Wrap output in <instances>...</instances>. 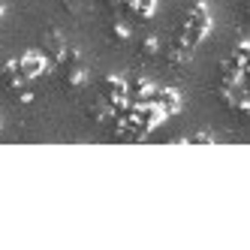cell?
Segmentation results:
<instances>
[{"instance_id": "cell-1", "label": "cell", "mask_w": 250, "mask_h": 250, "mask_svg": "<svg viewBox=\"0 0 250 250\" xmlns=\"http://www.w3.org/2000/svg\"><path fill=\"white\" fill-rule=\"evenodd\" d=\"M211 30V12H208V3L205 0H199V3H193V9L187 12V21L181 27V33H178V40H181L187 48H196Z\"/></svg>"}, {"instance_id": "cell-2", "label": "cell", "mask_w": 250, "mask_h": 250, "mask_svg": "<svg viewBox=\"0 0 250 250\" xmlns=\"http://www.w3.org/2000/svg\"><path fill=\"white\" fill-rule=\"evenodd\" d=\"M45 66H48V58L42 55V51H24V55L19 58V73L30 82V79H37L45 73Z\"/></svg>"}, {"instance_id": "cell-3", "label": "cell", "mask_w": 250, "mask_h": 250, "mask_svg": "<svg viewBox=\"0 0 250 250\" xmlns=\"http://www.w3.org/2000/svg\"><path fill=\"white\" fill-rule=\"evenodd\" d=\"M151 103H154V105H160L166 118L181 112V94H178L175 87H157V91H154V97H151Z\"/></svg>"}, {"instance_id": "cell-4", "label": "cell", "mask_w": 250, "mask_h": 250, "mask_svg": "<svg viewBox=\"0 0 250 250\" xmlns=\"http://www.w3.org/2000/svg\"><path fill=\"white\" fill-rule=\"evenodd\" d=\"M154 91H157V84H154L151 79H145V76L127 79V97H130L133 103H151Z\"/></svg>"}, {"instance_id": "cell-5", "label": "cell", "mask_w": 250, "mask_h": 250, "mask_svg": "<svg viewBox=\"0 0 250 250\" xmlns=\"http://www.w3.org/2000/svg\"><path fill=\"white\" fill-rule=\"evenodd\" d=\"M190 55H193V48H187L181 40L175 37V42L166 48V63L169 66H187L190 63Z\"/></svg>"}, {"instance_id": "cell-6", "label": "cell", "mask_w": 250, "mask_h": 250, "mask_svg": "<svg viewBox=\"0 0 250 250\" xmlns=\"http://www.w3.org/2000/svg\"><path fill=\"white\" fill-rule=\"evenodd\" d=\"M63 69V84L69 87V91H76V87H84V82H87V73H84V66L82 63H73V66H61Z\"/></svg>"}, {"instance_id": "cell-7", "label": "cell", "mask_w": 250, "mask_h": 250, "mask_svg": "<svg viewBox=\"0 0 250 250\" xmlns=\"http://www.w3.org/2000/svg\"><path fill=\"white\" fill-rule=\"evenodd\" d=\"M103 97L105 100H115V97H127V79H121V76H105L103 79Z\"/></svg>"}, {"instance_id": "cell-8", "label": "cell", "mask_w": 250, "mask_h": 250, "mask_svg": "<svg viewBox=\"0 0 250 250\" xmlns=\"http://www.w3.org/2000/svg\"><path fill=\"white\" fill-rule=\"evenodd\" d=\"M63 48H66L63 37H61L58 30H51L48 37H45V48H42V55H45V58H51V61L58 63V61H61V55H63Z\"/></svg>"}, {"instance_id": "cell-9", "label": "cell", "mask_w": 250, "mask_h": 250, "mask_svg": "<svg viewBox=\"0 0 250 250\" xmlns=\"http://www.w3.org/2000/svg\"><path fill=\"white\" fill-rule=\"evenodd\" d=\"M154 12H157V0H136V9H133L136 19L148 21V19H154Z\"/></svg>"}, {"instance_id": "cell-10", "label": "cell", "mask_w": 250, "mask_h": 250, "mask_svg": "<svg viewBox=\"0 0 250 250\" xmlns=\"http://www.w3.org/2000/svg\"><path fill=\"white\" fill-rule=\"evenodd\" d=\"M87 118H91L94 124H109V121H112V115H109V105H105V103H97V105H91V109H87Z\"/></svg>"}, {"instance_id": "cell-11", "label": "cell", "mask_w": 250, "mask_h": 250, "mask_svg": "<svg viewBox=\"0 0 250 250\" xmlns=\"http://www.w3.org/2000/svg\"><path fill=\"white\" fill-rule=\"evenodd\" d=\"M139 55L142 58H157L160 55V42H157V37H145L139 42Z\"/></svg>"}, {"instance_id": "cell-12", "label": "cell", "mask_w": 250, "mask_h": 250, "mask_svg": "<svg viewBox=\"0 0 250 250\" xmlns=\"http://www.w3.org/2000/svg\"><path fill=\"white\" fill-rule=\"evenodd\" d=\"M109 37H112L115 42H127V40H130V27L124 24V21H112V24H109Z\"/></svg>"}, {"instance_id": "cell-13", "label": "cell", "mask_w": 250, "mask_h": 250, "mask_svg": "<svg viewBox=\"0 0 250 250\" xmlns=\"http://www.w3.org/2000/svg\"><path fill=\"white\" fill-rule=\"evenodd\" d=\"M214 142H217V139H214L211 133H196V136L184 139V145H214Z\"/></svg>"}, {"instance_id": "cell-14", "label": "cell", "mask_w": 250, "mask_h": 250, "mask_svg": "<svg viewBox=\"0 0 250 250\" xmlns=\"http://www.w3.org/2000/svg\"><path fill=\"white\" fill-rule=\"evenodd\" d=\"M15 103H21V105H27V103H33V91H30V87L27 84H21V87H15Z\"/></svg>"}, {"instance_id": "cell-15", "label": "cell", "mask_w": 250, "mask_h": 250, "mask_svg": "<svg viewBox=\"0 0 250 250\" xmlns=\"http://www.w3.org/2000/svg\"><path fill=\"white\" fill-rule=\"evenodd\" d=\"M0 19H3V6H0Z\"/></svg>"}, {"instance_id": "cell-16", "label": "cell", "mask_w": 250, "mask_h": 250, "mask_svg": "<svg viewBox=\"0 0 250 250\" xmlns=\"http://www.w3.org/2000/svg\"><path fill=\"white\" fill-rule=\"evenodd\" d=\"M0 127H3V124H0Z\"/></svg>"}]
</instances>
